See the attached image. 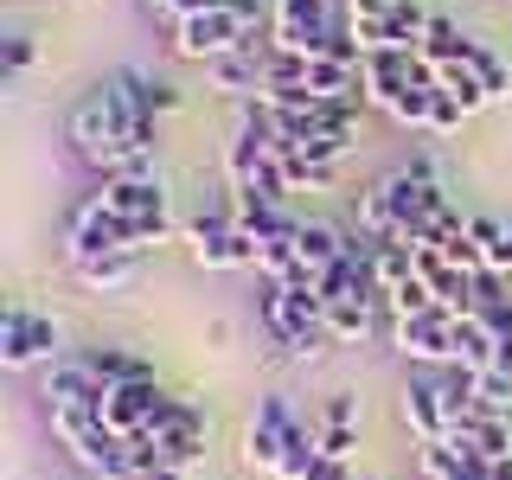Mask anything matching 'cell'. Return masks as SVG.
<instances>
[{
  "label": "cell",
  "mask_w": 512,
  "mask_h": 480,
  "mask_svg": "<svg viewBox=\"0 0 512 480\" xmlns=\"http://www.w3.org/2000/svg\"><path fill=\"white\" fill-rule=\"evenodd\" d=\"M256 320L288 359H320V346H327V301L320 295H288L282 282H263Z\"/></svg>",
  "instance_id": "6da1fadb"
},
{
  "label": "cell",
  "mask_w": 512,
  "mask_h": 480,
  "mask_svg": "<svg viewBox=\"0 0 512 480\" xmlns=\"http://www.w3.org/2000/svg\"><path fill=\"white\" fill-rule=\"evenodd\" d=\"M416 52H423L429 64H468V52H474V39L468 32H461L455 20H448V13H436V20H429V32H423V45H416Z\"/></svg>",
  "instance_id": "e0dca14e"
},
{
  "label": "cell",
  "mask_w": 512,
  "mask_h": 480,
  "mask_svg": "<svg viewBox=\"0 0 512 480\" xmlns=\"http://www.w3.org/2000/svg\"><path fill=\"white\" fill-rule=\"evenodd\" d=\"M205 71H212V84L231 90V96H263V58L256 52H231V58L205 64Z\"/></svg>",
  "instance_id": "ac0fdd59"
},
{
  "label": "cell",
  "mask_w": 512,
  "mask_h": 480,
  "mask_svg": "<svg viewBox=\"0 0 512 480\" xmlns=\"http://www.w3.org/2000/svg\"><path fill=\"white\" fill-rule=\"evenodd\" d=\"M436 84H442L448 96H455V103L468 109V116H474V109H487V103H493V96H487V84H480V77L468 71V64H442V71H436Z\"/></svg>",
  "instance_id": "d4e9b609"
},
{
  "label": "cell",
  "mask_w": 512,
  "mask_h": 480,
  "mask_svg": "<svg viewBox=\"0 0 512 480\" xmlns=\"http://www.w3.org/2000/svg\"><path fill=\"white\" fill-rule=\"evenodd\" d=\"M148 480H186V468H154Z\"/></svg>",
  "instance_id": "836d02e7"
},
{
  "label": "cell",
  "mask_w": 512,
  "mask_h": 480,
  "mask_svg": "<svg viewBox=\"0 0 512 480\" xmlns=\"http://www.w3.org/2000/svg\"><path fill=\"white\" fill-rule=\"evenodd\" d=\"M173 52L192 58V64H218L231 52H256V26L231 7H212V13H192V20L173 26Z\"/></svg>",
  "instance_id": "3957f363"
},
{
  "label": "cell",
  "mask_w": 512,
  "mask_h": 480,
  "mask_svg": "<svg viewBox=\"0 0 512 480\" xmlns=\"http://www.w3.org/2000/svg\"><path fill=\"white\" fill-rule=\"evenodd\" d=\"M448 442L468 448V455H480V461H512V423H506V416H487V410H468Z\"/></svg>",
  "instance_id": "4fadbf2b"
},
{
  "label": "cell",
  "mask_w": 512,
  "mask_h": 480,
  "mask_svg": "<svg viewBox=\"0 0 512 480\" xmlns=\"http://www.w3.org/2000/svg\"><path fill=\"white\" fill-rule=\"evenodd\" d=\"M333 32H340L333 0H276V13H269V45L282 58H320Z\"/></svg>",
  "instance_id": "277c9868"
},
{
  "label": "cell",
  "mask_w": 512,
  "mask_h": 480,
  "mask_svg": "<svg viewBox=\"0 0 512 480\" xmlns=\"http://www.w3.org/2000/svg\"><path fill=\"white\" fill-rule=\"evenodd\" d=\"M391 340L404 359L416 365H461V346H455V314L448 308H429V314H410L391 327Z\"/></svg>",
  "instance_id": "ba28073f"
},
{
  "label": "cell",
  "mask_w": 512,
  "mask_h": 480,
  "mask_svg": "<svg viewBox=\"0 0 512 480\" xmlns=\"http://www.w3.org/2000/svg\"><path fill=\"white\" fill-rule=\"evenodd\" d=\"M103 103L116 109V116L128 122V135H135L141 122H154V116H167V109H180V90L167 84V77H148V71H116L103 84Z\"/></svg>",
  "instance_id": "52a82bcc"
},
{
  "label": "cell",
  "mask_w": 512,
  "mask_h": 480,
  "mask_svg": "<svg viewBox=\"0 0 512 480\" xmlns=\"http://www.w3.org/2000/svg\"><path fill=\"white\" fill-rule=\"evenodd\" d=\"M237 224L256 237V244H276V237H295L301 218H288L282 205H237Z\"/></svg>",
  "instance_id": "7402d4cb"
},
{
  "label": "cell",
  "mask_w": 512,
  "mask_h": 480,
  "mask_svg": "<svg viewBox=\"0 0 512 480\" xmlns=\"http://www.w3.org/2000/svg\"><path fill=\"white\" fill-rule=\"evenodd\" d=\"M493 372H506V378H512V340H500V359H493Z\"/></svg>",
  "instance_id": "d6a6232c"
},
{
  "label": "cell",
  "mask_w": 512,
  "mask_h": 480,
  "mask_svg": "<svg viewBox=\"0 0 512 480\" xmlns=\"http://www.w3.org/2000/svg\"><path fill=\"white\" fill-rule=\"evenodd\" d=\"M468 71L480 77V84H487V96H493V103H500V96H506V84H512V77H506V64L493 58L487 45H474V52H468Z\"/></svg>",
  "instance_id": "f1b7e54d"
},
{
  "label": "cell",
  "mask_w": 512,
  "mask_h": 480,
  "mask_svg": "<svg viewBox=\"0 0 512 480\" xmlns=\"http://www.w3.org/2000/svg\"><path fill=\"white\" fill-rule=\"evenodd\" d=\"M154 404H160V378H148V384H116V391L103 397V423L116 429L122 442H135V436H148Z\"/></svg>",
  "instance_id": "8fae6325"
},
{
  "label": "cell",
  "mask_w": 512,
  "mask_h": 480,
  "mask_svg": "<svg viewBox=\"0 0 512 480\" xmlns=\"http://www.w3.org/2000/svg\"><path fill=\"white\" fill-rule=\"evenodd\" d=\"M506 237H512V224H506Z\"/></svg>",
  "instance_id": "d590c367"
},
{
  "label": "cell",
  "mask_w": 512,
  "mask_h": 480,
  "mask_svg": "<svg viewBox=\"0 0 512 480\" xmlns=\"http://www.w3.org/2000/svg\"><path fill=\"white\" fill-rule=\"evenodd\" d=\"M461 122H468V109H461L455 96H448V90L436 84V103H429V135H455Z\"/></svg>",
  "instance_id": "f546056e"
},
{
  "label": "cell",
  "mask_w": 512,
  "mask_h": 480,
  "mask_svg": "<svg viewBox=\"0 0 512 480\" xmlns=\"http://www.w3.org/2000/svg\"><path fill=\"white\" fill-rule=\"evenodd\" d=\"M423 480H461V448L455 442H423Z\"/></svg>",
  "instance_id": "83f0119b"
},
{
  "label": "cell",
  "mask_w": 512,
  "mask_h": 480,
  "mask_svg": "<svg viewBox=\"0 0 512 480\" xmlns=\"http://www.w3.org/2000/svg\"><path fill=\"white\" fill-rule=\"evenodd\" d=\"M314 442L327 461H352V448H359V397H327V410H320L314 423Z\"/></svg>",
  "instance_id": "7c38bea8"
},
{
  "label": "cell",
  "mask_w": 512,
  "mask_h": 480,
  "mask_svg": "<svg viewBox=\"0 0 512 480\" xmlns=\"http://www.w3.org/2000/svg\"><path fill=\"white\" fill-rule=\"evenodd\" d=\"M0 365H7V372L58 365V320H45L32 308H7L0 314Z\"/></svg>",
  "instance_id": "8992f818"
},
{
  "label": "cell",
  "mask_w": 512,
  "mask_h": 480,
  "mask_svg": "<svg viewBox=\"0 0 512 480\" xmlns=\"http://www.w3.org/2000/svg\"><path fill=\"white\" fill-rule=\"evenodd\" d=\"M288 436H295V410H288L282 397H263V404H256V416H250V429H244V468L276 474Z\"/></svg>",
  "instance_id": "9c48e42d"
},
{
  "label": "cell",
  "mask_w": 512,
  "mask_h": 480,
  "mask_svg": "<svg viewBox=\"0 0 512 480\" xmlns=\"http://www.w3.org/2000/svg\"><path fill=\"white\" fill-rule=\"evenodd\" d=\"M52 436L71 448L77 468L103 474V480H128V442L103 423V410H58L52 416Z\"/></svg>",
  "instance_id": "7a4b0ae2"
},
{
  "label": "cell",
  "mask_w": 512,
  "mask_h": 480,
  "mask_svg": "<svg viewBox=\"0 0 512 480\" xmlns=\"http://www.w3.org/2000/svg\"><path fill=\"white\" fill-rule=\"evenodd\" d=\"M141 269V250H116V256H96V263H77V282L84 288H128Z\"/></svg>",
  "instance_id": "ffe728a7"
},
{
  "label": "cell",
  "mask_w": 512,
  "mask_h": 480,
  "mask_svg": "<svg viewBox=\"0 0 512 480\" xmlns=\"http://www.w3.org/2000/svg\"><path fill=\"white\" fill-rule=\"evenodd\" d=\"M32 58H39V45H32L26 32H20V39H7V77H13V84L32 71Z\"/></svg>",
  "instance_id": "1f68e13d"
},
{
  "label": "cell",
  "mask_w": 512,
  "mask_h": 480,
  "mask_svg": "<svg viewBox=\"0 0 512 480\" xmlns=\"http://www.w3.org/2000/svg\"><path fill=\"white\" fill-rule=\"evenodd\" d=\"M160 442V461H167V468H199V461H205V436H192V429H186V436H154Z\"/></svg>",
  "instance_id": "4316f807"
},
{
  "label": "cell",
  "mask_w": 512,
  "mask_h": 480,
  "mask_svg": "<svg viewBox=\"0 0 512 480\" xmlns=\"http://www.w3.org/2000/svg\"><path fill=\"white\" fill-rule=\"evenodd\" d=\"M96 199H103L116 218H148V212H167V192H160V186L148 180V173H141V180H103V192H96Z\"/></svg>",
  "instance_id": "2e32d148"
},
{
  "label": "cell",
  "mask_w": 512,
  "mask_h": 480,
  "mask_svg": "<svg viewBox=\"0 0 512 480\" xmlns=\"http://www.w3.org/2000/svg\"><path fill=\"white\" fill-rule=\"evenodd\" d=\"M295 250H301V269H333L340 263V250H346V231L340 224H301V237H295Z\"/></svg>",
  "instance_id": "d6986e66"
},
{
  "label": "cell",
  "mask_w": 512,
  "mask_h": 480,
  "mask_svg": "<svg viewBox=\"0 0 512 480\" xmlns=\"http://www.w3.org/2000/svg\"><path fill=\"white\" fill-rule=\"evenodd\" d=\"M103 397H109V384L90 372L84 359H58V365H45V410H103Z\"/></svg>",
  "instance_id": "30bf717a"
},
{
  "label": "cell",
  "mask_w": 512,
  "mask_h": 480,
  "mask_svg": "<svg viewBox=\"0 0 512 480\" xmlns=\"http://www.w3.org/2000/svg\"><path fill=\"white\" fill-rule=\"evenodd\" d=\"M359 231L378 237V244H384V237H397V205H391V186H384V180H372V186L359 192Z\"/></svg>",
  "instance_id": "44dd1931"
},
{
  "label": "cell",
  "mask_w": 512,
  "mask_h": 480,
  "mask_svg": "<svg viewBox=\"0 0 512 480\" xmlns=\"http://www.w3.org/2000/svg\"><path fill=\"white\" fill-rule=\"evenodd\" d=\"M148 7H154V13H167V20L180 26V20H192V13H212V7H224V0H148Z\"/></svg>",
  "instance_id": "4dcf8cb0"
},
{
  "label": "cell",
  "mask_w": 512,
  "mask_h": 480,
  "mask_svg": "<svg viewBox=\"0 0 512 480\" xmlns=\"http://www.w3.org/2000/svg\"><path fill=\"white\" fill-rule=\"evenodd\" d=\"M186 244L199 269H256V237L237 224V212H199L186 224Z\"/></svg>",
  "instance_id": "5b68a950"
},
{
  "label": "cell",
  "mask_w": 512,
  "mask_h": 480,
  "mask_svg": "<svg viewBox=\"0 0 512 480\" xmlns=\"http://www.w3.org/2000/svg\"><path fill=\"white\" fill-rule=\"evenodd\" d=\"M365 333H372L365 301H327V340H365Z\"/></svg>",
  "instance_id": "484cf974"
},
{
  "label": "cell",
  "mask_w": 512,
  "mask_h": 480,
  "mask_svg": "<svg viewBox=\"0 0 512 480\" xmlns=\"http://www.w3.org/2000/svg\"><path fill=\"white\" fill-rule=\"evenodd\" d=\"M500 480H512V461H500Z\"/></svg>",
  "instance_id": "e575fe53"
},
{
  "label": "cell",
  "mask_w": 512,
  "mask_h": 480,
  "mask_svg": "<svg viewBox=\"0 0 512 480\" xmlns=\"http://www.w3.org/2000/svg\"><path fill=\"white\" fill-rule=\"evenodd\" d=\"M468 397H474V410L512 423V378L506 372H468Z\"/></svg>",
  "instance_id": "cb8c5ba5"
},
{
  "label": "cell",
  "mask_w": 512,
  "mask_h": 480,
  "mask_svg": "<svg viewBox=\"0 0 512 480\" xmlns=\"http://www.w3.org/2000/svg\"><path fill=\"white\" fill-rule=\"evenodd\" d=\"M77 359H84L90 372L109 384V391H116V384H148L154 378V365L141 359V352H128V346H84Z\"/></svg>",
  "instance_id": "9a60e30c"
},
{
  "label": "cell",
  "mask_w": 512,
  "mask_h": 480,
  "mask_svg": "<svg viewBox=\"0 0 512 480\" xmlns=\"http://www.w3.org/2000/svg\"><path fill=\"white\" fill-rule=\"evenodd\" d=\"M404 423L416 429V442H448V404H442V378H416L404 391Z\"/></svg>",
  "instance_id": "5bb4252c"
},
{
  "label": "cell",
  "mask_w": 512,
  "mask_h": 480,
  "mask_svg": "<svg viewBox=\"0 0 512 480\" xmlns=\"http://www.w3.org/2000/svg\"><path fill=\"white\" fill-rule=\"evenodd\" d=\"M186 429H192V436H205V416L192 410L186 397H167V391H160V404H154V423H148V436H186Z\"/></svg>",
  "instance_id": "603a6c76"
}]
</instances>
